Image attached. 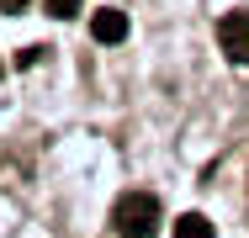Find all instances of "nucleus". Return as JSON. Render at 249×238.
<instances>
[{"mask_svg":"<svg viewBox=\"0 0 249 238\" xmlns=\"http://www.w3.org/2000/svg\"><path fill=\"white\" fill-rule=\"evenodd\" d=\"M159 222H164V212H159V201H154L149 190H127V196H117V206H111V228L122 238H154Z\"/></svg>","mask_w":249,"mask_h":238,"instance_id":"nucleus-1","label":"nucleus"},{"mask_svg":"<svg viewBox=\"0 0 249 238\" xmlns=\"http://www.w3.org/2000/svg\"><path fill=\"white\" fill-rule=\"evenodd\" d=\"M217 43L233 64H249V11H228L217 21Z\"/></svg>","mask_w":249,"mask_h":238,"instance_id":"nucleus-2","label":"nucleus"},{"mask_svg":"<svg viewBox=\"0 0 249 238\" xmlns=\"http://www.w3.org/2000/svg\"><path fill=\"white\" fill-rule=\"evenodd\" d=\"M90 32H96V43H122V37H127V16H122L117 5H106V11L90 16Z\"/></svg>","mask_w":249,"mask_h":238,"instance_id":"nucleus-3","label":"nucleus"},{"mask_svg":"<svg viewBox=\"0 0 249 238\" xmlns=\"http://www.w3.org/2000/svg\"><path fill=\"white\" fill-rule=\"evenodd\" d=\"M175 238H212V222H207L201 212H186V217L175 222Z\"/></svg>","mask_w":249,"mask_h":238,"instance_id":"nucleus-4","label":"nucleus"},{"mask_svg":"<svg viewBox=\"0 0 249 238\" xmlns=\"http://www.w3.org/2000/svg\"><path fill=\"white\" fill-rule=\"evenodd\" d=\"M43 5H48V16H58V21L80 16V0H43Z\"/></svg>","mask_w":249,"mask_h":238,"instance_id":"nucleus-5","label":"nucleus"},{"mask_svg":"<svg viewBox=\"0 0 249 238\" xmlns=\"http://www.w3.org/2000/svg\"><path fill=\"white\" fill-rule=\"evenodd\" d=\"M43 53H48V48H21V53H16V64H21V69H32V64H43Z\"/></svg>","mask_w":249,"mask_h":238,"instance_id":"nucleus-6","label":"nucleus"},{"mask_svg":"<svg viewBox=\"0 0 249 238\" xmlns=\"http://www.w3.org/2000/svg\"><path fill=\"white\" fill-rule=\"evenodd\" d=\"M21 5H27V0H0V11H21Z\"/></svg>","mask_w":249,"mask_h":238,"instance_id":"nucleus-7","label":"nucleus"}]
</instances>
